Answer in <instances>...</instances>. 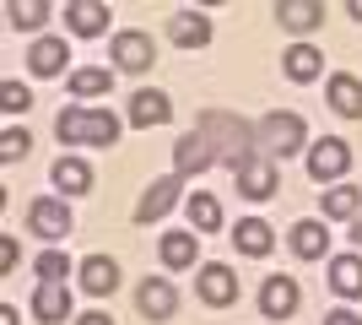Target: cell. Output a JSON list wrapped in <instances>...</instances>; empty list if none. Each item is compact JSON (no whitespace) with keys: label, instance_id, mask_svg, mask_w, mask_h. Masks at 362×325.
<instances>
[{"label":"cell","instance_id":"obj_1","mask_svg":"<svg viewBox=\"0 0 362 325\" xmlns=\"http://www.w3.org/2000/svg\"><path fill=\"white\" fill-rule=\"evenodd\" d=\"M195 130H200L206 141H211L216 163H227L233 173H238V169H243V163H249L255 152H265V147H255V130H249V125H243L238 114H227V108H206V114L195 120Z\"/></svg>","mask_w":362,"mask_h":325},{"label":"cell","instance_id":"obj_2","mask_svg":"<svg viewBox=\"0 0 362 325\" xmlns=\"http://www.w3.org/2000/svg\"><path fill=\"white\" fill-rule=\"evenodd\" d=\"M54 130H60V141H76V147H114L119 141V120L108 108H65Z\"/></svg>","mask_w":362,"mask_h":325},{"label":"cell","instance_id":"obj_3","mask_svg":"<svg viewBox=\"0 0 362 325\" xmlns=\"http://www.w3.org/2000/svg\"><path fill=\"white\" fill-rule=\"evenodd\" d=\"M259 141H265V152H281V157H287V152H298V147H303V120H298V114H265V120H259Z\"/></svg>","mask_w":362,"mask_h":325},{"label":"cell","instance_id":"obj_4","mask_svg":"<svg viewBox=\"0 0 362 325\" xmlns=\"http://www.w3.org/2000/svg\"><path fill=\"white\" fill-rule=\"evenodd\" d=\"M238 195H249V201H271L276 195V157L271 152H255L238 169Z\"/></svg>","mask_w":362,"mask_h":325},{"label":"cell","instance_id":"obj_5","mask_svg":"<svg viewBox=\"0 0 362 325\" xmlns=\"http://www.w3.org/2000/svg\"><path fill=\"white\" fill-rule=\"evenodd\" d=\"M28 228L38 233V239H65V233H71V206L54 201V195H38V201L28 206Z\"/></svg>","mask_w":362,"mask_h":325},{"label":"cell","instance_id":"obj_6","mask_svg":"<svg viewBox=\"0 0 362 325\" xmlns=\"http://www.w3.org/2000/svg\"><path fill=\"white\" fill-rule=\"evenodd\" d=\"M298 304H303V287L292 277H265V287H259V314L265 320H287Z\"/></svg>","mask_w":362,"mask_h":325},{"label":"cell","instance_id":"obj_7","mask_svg":"<svg viewBox=\"0 0 362 325\" xmlns=\"http://www.w3.org/2000/svg\"><path fill=\"white\" fill-rule=\"evenodd\" d=\"M346 169H351V147H346V141H335V136H325L314 152H308V173H314L319 185H325V179H341Z\"/></svg>","mask_w":362,"mask_h":325},{"label":"cell","instance_id":"obj_8","mask_svg":"<svg viewBox=\"0 0 362 325\" xmlns=\"http://www.w3.org/2000/svg\"><path fill=\"white\" fill-rule=\"evenodd\" d=\"M33 314H38L44 325H65V320H71V287H65V282H38Z\"/></svg>","mask_w":362,"mask_h":325},{"label":"cell","instance_id":"obj_9","mask_svg":"<svg viewBox=\"0 0 362 325\" xmlns=\"http://www.w3.org/2000/svg\"><path fill=\"white\" fill-rule=\"evenodd\" d=\"M136 309L146 314V320H168V314L179 309V293H173V282L146 277V282H141V293H136Z\"/></svg>","mask_w":362,"mask_h":325},{"label":"cell","instance_id":"obj_10","mask_svg":"<svg viewBox=\"0 0 362 325\" xmlns=\"http://www.w3.org/2000/svg\"><path fill=\"white\" fill-rule=\"evenodd\" d=\"M114 65H119V71H146V65H157L151 38L146 33H119V38H114Z\"/></svg>","mask_w":362,"mask_h":325},{"label":"cell","instance_id":"obj_11","mask_svg":"<svg viewBox=\"0 0 362 325\" xmlns=\"http://www.w3.org/2000/svg\"><path fill=\"white\" fill-rule=\"evenodd\" d=\"M173 206H179V179H157L136 201V222H157V217H168Z\"/></svg>","mask_w":362,"mask_h":325},{"label":"cell","instance_id":"obj_12","mask_svg":"<svg viewBox=\"0 0 362 325\" xmlns=\"http://www.w3.org/2000/svg\"><path fill=\"white\" fill-rule=\"evenodd\" d=\"M200 298H206V304H216V309H227V304H233V298H238V277H233V271H227V266H200Z\"/></svg>","mask_w":362,"mask_h":325},{"label":"cell","instance_id":"obj_13","mask_svg":"<svg viewBox=\"0 0 362 325\" xmlns=\"http://www.w3.org/2000/svg\"><path fill=\"white\" fill-rule=\"evenodd\" d=\"M173 163H179V173H206L216 163V152L200 130H189V136H179V147H173Z\"/></svg>","mask_w":362,"mask_h":325},{"label":"cell","instance_id":"obj_14","mask_svg":"<svg viewBox=\"0 0 362 325\" xmlns=\"http://www.w3.org/2000/svg\"><path fill=\"white\" fill-rule=\"evenodd\" d=\"M168 38H173L179 49H206L211 44V22H206L200 11H179L173 22H168Z\"/></svg>","mask_w":362,"mask_h":325},{"label":"cell","instance_id":"obj_15","mask_svg":"<svg viewBox=\"0 0 362 325\" xmlns=\"http://www.w3.org/2000/svg\"><path fill=\"white\" fill-rule=\"evenodd\" d=\"M81 287H87L92 298H108L119 287V266L108 261V255H87V261H81Z\"/></svg>","mask_w":362,"mask_h":325},{"label":"cell","instance_id":"obj_16","mask_svg":"<svg viewBox=\"0 0 362 325\" xmlns=\"http://www.w3.org/2000/svg\"><path fill=\"white\" fill-rule=\"evenodd\" d=\"M65 22H71L76 38H98V33L108 28V6H98V0H76V6H65Z\"/></svg>","mask_w":362,"mask_h":325},{"label":"cell","instance_id":"obj_17","mask_svg":"<svg viewBox=\"0 0 362 325\" xmlns=\"http://www.w3.org/2000/svg\"><path fill=\"white\" fill-rule=\"evenodd\" d=\"M276 22L287 33H308V28L325 22V6H314V0H281V6H276Z\"/></svg>","mask_w":362,"mask_h":325},{"label":"cell","instance_id":"obj_18","mask_svg":"<svg viewBox=\"0 0 362 325\" xmlns=\"http://www.w3.org/2000/svg\"><path fill=\"white\" fill-rule=\"evenodd\" d=\"M28 65H33V76H60L65 65H71L65 38H38V44H33V55H28Z\"/></svg>","mask_w":362,"mask_h":325},{"label":"cell","instance_id":"obj_19","mask_svg":"<svg viewBox=\"0 0 362 325\" xmlns=\"http://www.w3.org/2000/svg\"><path fill=\"white\" fill-rule=\"evenodd\" d=\"M168 114H173L168 93H136V98H130V125H136V130H151V125H163Z\"/></svg>","mask_w":362,"mask_h":325},{"label":"cell","instance_id":"obj_20","mask_svg":"<svg viewBox=\"0 0 362 325\" xmlns=\"http://www.w3.org/2000/svg\"><path fill=\"white\" fill-rule=\"evenodd\" d=\"M330 287L341 298H362V255H335L330 261Z\"/></svg>","mask_w":362,"mask_h":325},{"label":"cell","instance_id":"obj_21","mask_svg":"<svg viewBox=\"0 0 362 325\" xmlns=\"http://www.w3.org/2000/svg\"><path fill=\"white\" fill-rule=\"evenodd\" d=\"M163 266L168 271H184V266H195V249H200V239L195 233H163Z\"/></svg>","mask_w":362,"mask_h":325},{"label":"cell","instance_id":"obj_22","mask_svg":"<svg viewBox=\"0 0 362 325\" xmlns=\"http://www.w3.org/2000/svg\"><path fill=\"white\" fill-rule=\"evenodd\" d=\"M330 108L346 114V120H362V81L357 76H330Z\"/></svg>","mask_w":362,"mask_h":325},{"label":"cell","instance_id":"obj_23","mask_svg":"<svg viewBox=\"0 0 362 325\" xmlns=\"http://www.w3.org/2000/svg\"><path fill=\"white\" fill-rule=\"evenodd\" d=\"M54 185H60V195H87L92 190V169L81 163V157H60V163H54Z\"/></svg>","mask_w":362,"mask_h":325},{"label":"cell","instance_id":"obj_24","mask_svg":"<svg viewBox=\"0 0 362 325\" xmlns=\"http://www.w3.org/2000/svg\"><path fill=\"white\" fill-rule=\"evenodd\" d=\"M233 244L243 249V255H271V244H276V233L259 222V217H249V222H238V233H233Z\"/></svg>","mask_w":362,"mask_h":325},{"label":"cell","instance_id":"obj_25","mask_svg":"<svg viewBox=\"0 0 362 325\" xmlns=\"http://www.w3.org/2000/svg\"><path fill=\"white\" fill-rule=\"evenodd\" d=\"M319 201H325V217H351V222L362 217V190H351V185H335V190H325Z\"/></svg>","mask_w":362,"mask_h":325},{"label":"cell","instance_id":"obj_26","mask_svg":"<svg viewBox=\"0 0 362 325\" xmlns=\"http://www.w3.org/2000/svg\"><path fill=\"white\" fill-rule=\"evenodd\" d=\"M325 244H330L325 222H298V228H292V249H298L303 261H319V255H325Z\"/></svg>","mask_w":362,"mask_h":325},{"label":"cell","instance_id":"obj_27","mask_svg":"<svg viewBox=\"0 0 362 325\" xmlns=\"http://www.w3.org/2000/svg\"><path fill=\"white\" fill-rule=\"evenodd\" d=\"M287 76L292 81H314L319 76V65H325V55H319V49H308V44H298V49H287Z\"/></svg>","mask_w":362,"mask_h":325},{"label":"cell","instance_id":"obj_28","mask_svg":"<svg viewBox=\"0 0 362 325\" xmlns=\"http://www.w3.org/2000/svg\"><path fill=\"white\" fill-rule=\"evenodd\" d=\"M108 87H114V71H103V65H87V71H76V76H71L76 98H98V93H108Z\"/></svg>","mask_w":362,"mask_h":325},{"label":"cell","instance_id":"obj_29","mask_svg":"<svg viewBox=\"0 0 362 325\" xmlns=\"http://www.w3.org/2000/svg\"><path fill=\"white\" fill-rule=\"evenodd\" d=\"M189 222H195L200 233L222 228V206H216V195H189Z\"/></svg>","mask_w":362,"mask_h":325},{"label":"cell","instance_id":"obj_30","mask_svg":"<svg viewBox=\"0 0 362 325\" xmlns=\"http://www.w3.org/2000/svg\"><path fill=\"white\" fill-rule=\"evenodd\" d=\"M6 16H11V28H44V16H49V6H44V0H16V6H11V11H6Z\"/></svg>","mask_w":362,"mask_h":325},{"label":"cell","instance_id":"obj_31","mask_svg":"<svg viewBox=\"0 0 362 325\" xmlns=\"http://www.w3.org/2000/svg\"><path fill=\"white\" fill-rule=\"evenodd\" d=\"M33 271H38V277H44V282H60L65 271H71V261H65V249H44V255H38V266H33Z\"/></svg>","mask_w":362,"mask_h":325},{"label":"cell","instance_id":"obj_32","mask_svg":"<svg viewBox=\"0 0 362 325\" xmlns=\"http://www.w3.org/2000/svg\"><path fill=\"white\" fill-rule=\"evenodd\" d=\"M28 152H33L28 130H6V136H0V157H6V163H16V157H28Z\"/></svg>","mask_w":362,"mask_h":325},{"label":"cell","instance_id":"obj_33","mask_svg":"<svg viewBox=\"0 0 362 325\" xmlns=\"http://www.w3.org/2000/svg\"><path fill=\"white\" fill-rule=\"evenodd\" d=\"M0 103L11 108V114H28V108H33V93L22 87V81H6V87H0Z\"/></svg>","mask_w":362,"mask_h":325},{"label":"cell","instance_id":"obj_34","mask_svg":"<svg viewBox=\"0 0 362 325\" xmlns=\"http://www.w3.org/2000/svg\"><path fill=\"white\" fill-rule=\"evenodd\" d=\"M0 266H6V271L16 266V239H0Z\"/></svg>","mask_w":362,"mask_h":325},{"label":"cell","instance_id":"obj_35","mask_svg":"<svg viewBox=\"0 0 362 325\" xmlns=\"http://www.w3.org/2000/svg\"><path fill=\"white\" fill-rule=\"evenodd\" d=\"M325 325H362L351 309H335V314H325Z\"/></svg>","mask_w":362,"mask_h":325},{"label":"cell","instance_id":"obj_36","mask_svg":"<svg viewBox=\"0 0 362 325\" xmlns=\"http://www.w3.org/2000/svg\"><path fill=\"white\" fill-rule=\"evenodd\" d=\"M76 325H114V320H108V314H81Z\"/></svg>","mask_w":362,"mask_h":325},{"label":"cell","instance_id":"obj_37","mask_svg":"<svg viewBox=\"0 0 362 325\" xmlns=\"http://www.w3.org/2000/svg\"><path fill=\"white\" fill-rule=\"evenodd\" d=\"M0 325H16V309H11V304H6V309H0Z\"/></svg>","mask_w":362,"mask_h":325},{"label":"cell","instance_id":"obj_38","mask_svg":"<svg viewBox=\"0 0 362 325\" xmlns=\"http://www.w3.org/2000/svg\"><path fill=\"white\" fill-rule=\"evenodd\" d=\"M351 244L362 249V217H357V222H351Z\"/></svg>","mask_w":362,"mask_h":325},{"label":"cell","instance_id":"obj_39","mask_svg":"<svg viewBox=\"0 0 362 325\" xmlns=\"http://www.w3.org/2000/svg\"><path fill=\"white\" fill-rule=\"evenodd\" d=\"M346 11H351V22H362V0H351V6H346Z\"/></svg>","mask_w":362,"mask_h":325}]
</instances>
